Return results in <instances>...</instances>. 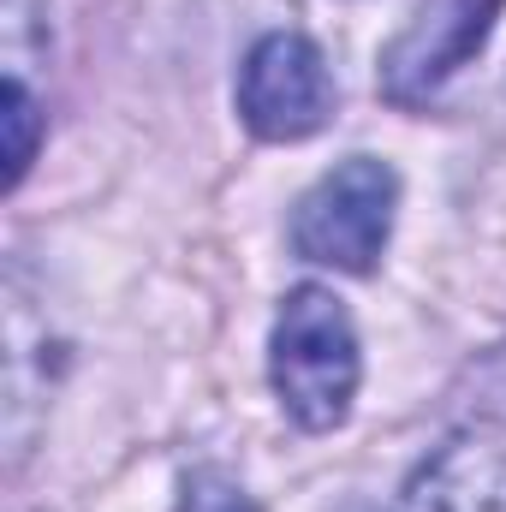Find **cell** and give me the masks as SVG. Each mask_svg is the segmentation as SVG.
Returning a JSON list of instances; mask_svg holds the SVG:
<instances>
[{"label": "cell", "mask_w": 506, "mask_h": 512, "mask_svg": "<svg viewBox=\"0 0 506 512\" xmlns=\"http://www.w3.org/2000/svg\"><path fill=\"white\" fill-rule=\"evenodd\" d=\"M393 203H399L393 167L376 155H352L304 191L292 215V251L340 274H370L393 233Z\"/></svg>", "instance_id": "7a4b0ae2"}, {"label": "cell", "mask_w": 506, "mask_h": 512, "mask_svg": "<svg viewBox=\"0 0 506 512\" xmlns=\"http://www.w3.org/2000/svg\"><path fill=\"white\" fill-rule=\"evenodd\" d=\"M274 393L298 429H334L358 393V334L334 292L298 286L274 322Z\"/></svg>", "instance_id": "6da1fadb"}, {"label": "cell", "mask_w": 506, "mask_h": 512, "mask_svg": "<svg viewBox=\"0 0 506 512\" xmlns=\"http://www.w3.org/2000/svg\"><path fill=\"white\" fill-rule=\"evenodd\" d=\"M179 512H256V501L227 471H191L179 489Z\"/></svg>", "instance_id": "52a82bcc"}, {"label": "cell", "mask_w": 506, "mask_h": 512, "mask_svg": "<svg viewBox=\"0 0 506 512\" xmlns=\"http://www.w3.org/2000/svg\"><path fill=\"white\" fill-rule=\"evenodd\" d=\"M30 155H36V102H30V90L12 78V84H6V185L24 179Z\"/></svg>", "instance_id": "8992f818"}, {"label": "cell", "mask_w": 506, "mask_h": 512, "mask_svg": "<svg viewBox=\"0 0 506 512\" xmlns=\"http://www.w3.org/2000/svg\"><path fill=\"white\" fill-rule=\"evenodd\" d=\"M393 512H506V423H471L447 435Z\"/></svg>", "instance_id": "5b68a950"}, {"label": "cell", "mask_w": 506, "mask_h": 512, "mask_svg": "<svg viewBox=\"0 0 506 512\" xmlns=\"http://www.w3.org/2000/svg\"><path fill=\"white\" fill-rule=\"evenodd\" d=\"M501 6L506 0H423L411 12V24L381 54V96L399 108L429 102L459 66H471V54L489 42V24Z\"/></svg>", "instance_id": "277c9868"}, {"label": "cell", "mask_w": 506, "mask_h": 512, "mask_svg": "<svg viewBox=\"0 0 506 512\" xmlns=\"http://www.w3.org/2000/svg\"><path fill=\"white\" fill-rule=\"evenodd\" d=\"M489 382H501V387H506V346L495 352V364H489Z\"/></svg>", "instance_id": "ba28073f"}, {"label": "cell", "mask_w": 506, "mask_h": 512, "mask_svg": "<svg viewBox=\"0 0 506 512\" xmlns=\"http://www.w3.org/2000/svg\"><path fill=\"white\" fill-rule=\"evenodd\" d=\"M239 114L268 143H298L334 120V78L310 36L274 30L262 36L239 72Z\"/></svg>", "instance_id": "3957f363"}]
</instances>
